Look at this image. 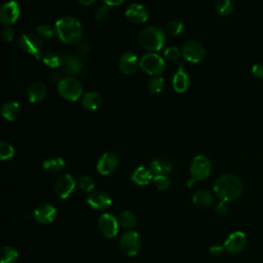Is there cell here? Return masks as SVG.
<instances>
[{
	"label": "cell",
	"mask_w": 263,
	"mask_h": 263,
	"mask_svg": "<svg viewBox=\"0 0 263 263\" xmlns=\"http://www.w3.org/2000/svg\"><path fill=\"white\" fill-rule=\"evenodd\" d=\"M125 0H103V3L107 6V7H118L120 6Z\"/></svg>",
	"instance_id": "cell-45"
},
{
	"label": "cell",
	"mask_w": 263,
	"mask_h": 263,
	"mask_svg": "<svg viewBox=\"0 0 263 263\" xmlns=\"http://www.w3.org/2000/svg\"><path fill=\"white\" fill-rule=\"evenodd\" d=\"M98 226L100 232L107 238L114 237L118 232L119 222L113 215L109 213H104L99 217Z\"/></svg>",
	"instance_id": "cell-9"
},
{
	"label": "cell",
	"mask_w": 263,
	"mask_h": 263,
	"mask_svg": "<svg viewBox=\"0 0 263 263\" xmlns=\"http://www.w3.org/2000/svg\"><path fill=\"white\" fill-rule=\"evenodd\" d=\"M20 16V7L17 2L12 0L5 4L0 11V21L6 26H11L17 22Z\"/></svg>",
	"instance_id": "cell-12"
},
{
	"label": "cell",
	"mask_w": 263,
	"mask_h": 263,
	"mask_svg": "<svg viewBox=\"0 0 263 263\" xmlns=\"http://www.w3.org/2000/svg\"><path fill=\"white\" fill-rule=\"evenodd\" d=\"M118 157L113 152L104 153L98 161L97 170L102 175L111 174L118 166Z\"/></svg>",
	"instance_id": "cell-16"
},
{
	"label": "cell",
	"mask_w": 263,
	"mask_h": 263,
	"mask_svg": "<svg viewBox=\"0 0 263 263\" xmlns=\"http://www.w3.org/2000/svg\"><path fill=\"white\" fill-rule=\"evenodd\" d=\"M211 173V164L204 155H197L193 158L190 167V174L192 179L198 181L209 177Z\"/></svg>",
	"instance_id": "cell-10"
},
{
	"label": "cell",
	"mask_w": 263,
	"mask_h": 263,
	"mask_svg": "<svg viewBox=\"0 0 263 263\" xmlns=\"http://www.w3.org/2000/svg\"><path fill=\"white\" fill-rule=\"evenodd\" d=\"M55 31L58 37L68 45L77 44L83 36L82 24L70 16L59 19L55 25Z\"/></svg>",
	"instance_id": "cell-2"
},
{
	"label": "cell",
	"mask_w": 263,
	"mask_h": 263,
	"mask_svg": "<svg viewBox=\"0 0 263 263\" xmlns=\"http://www.w3.org/2000/svg\"><path fill=\"white\" fill-rule=\"evenodd\" d=\"M138 65H139L138 58L133 53H126L120 57L119 68L122 72L127 75H131L135 73L138 68Z\"/></svg>",
	"instance_id": "cell-19"
},
{
	"label": "cell",
	"mask_w": 263,
	"mask_h": 263,
	"mask_svg": "<svg viewBox=\"0 0 263 263\" xmlns=\"http://www.w3.org/2000/svg\"><path fill=\"white\" fill-rule=\"evenodd\" d=\"M75 185H76V183H75V180L73 179V177L70 174H65V175L61 176L55 184L56 194L63 199L68 198L71 195V193L73 192Z\"/></svg>",
	"instance_id": "cell-13"
},
{
	"label": "cell",
	"mask_w": 263,
	"mask_h": 263,
	"mask_svg": "<svg viewBox=\"0 0 263 263\" xmlns=\"http://www.w3.org/2000/svg\"><path fill=\"white\" fill-rule=\"evenodd\" d=\"M192 201L200 208H209L214 204V196L206 190H199L193 194Z\"/></svg>",
	"instance_id": "cell-26"
},
{
	"label": "cell",
	"mask_w": 263,
	"mask_h": 263,
	"mask_svg": "<svg viewBox=\"0 0 263 263\" xmlns=\"http://www.w3.org/2000/svg\"><path fill=\"white\" fill-rule=\"evenodd\" d=\"M19 46L22 51L34 55L37 59H42L43 41L41 37L33 34H24L19 39Z\"/></svg>",
	"instance_id": "cell-8"
},
{
	"label": "cell",
	"mask_w": 263,
	"mask_h": 263,
	"mask_svg": "<svg viewBox=\"0 0 263 263\" xmlns=\"http://www.w3.org/2000/svg\"><path fill=\"white\" fill-rule=\"evenodd\" d=\"M108 8L107 6H101L98 10H97V13H96V20L99 21V22H103L107 19L108 17Z\"/></svg>",
	"instance_id": "cell-39"
},
{
	"label": "cell",
	"mask_w": 263,
	"mask_h": 263,
	"mask_svg": "<svg viewBox=\"0 0 263 263\" xmlns=\"http://www.w3.org/2000/svg\"><path fill=\"white\" fill-rule=\"evenodd\" d=\"M165 87V79L163 77H154L148 84V90L151 94H158L163 92Z\"/></svg>",
	"instance_id": "cell-35"
},
{
	"label": "cell",
	"mask_w": 263,
	"mask_h": 263,
	"mask_svg": "<svg viewBox=\"0 0 263 263\" xmlns=\"http://www.w3.org/2000/svg\"><path fill=\"white\" fill-rule=\"evenodd\" d=\"M153 181L156 185V187L159 189V190H166L169 188L170 186V179L168 176H164V175H159V176H154L153 178Z\"/></svg>",
	"instance_id": "cell-36"
},
{
	"label": "cell",
	"mask_w": 263,
	"mask_h": 263,
	"mask_svg": "<svg viewBox=\"0 0 263 263\" xmlns=\"http://www.w3.org/2000/svg\"><path fill=\"white\" fill-rule=\"evenodd\" d=\"M58 92L62 98L68 101H76L83 95V86L78 79L66 77L58 84Z\"/></svg>",
	"instance_id": "cell-4"
},
{
	"label": "cell",
	"mask_w": 263,
	"mask_h": 263,
	"mask_svg": "<svg viewBox=\"0 0 263 263\" xmlns=\"http://www.w3.org/2000/svg\"><path fill=\"white\" fill-rule=\"evenodd\" d=\"M154 178V175L152 171L146 167H139L135 170V172L132 174L131 179L132 181L137 185H147L152 179Z\"/></svg>",
	"instance_id": "cell-22"
},
{
	"label": "cell",
	"mask_w": 263,
	"mask_h": 263,
	"mask_svg": "<svg viewBox=\"0 0 263 263\" xmlns=\"http://www.w3.org/2000/svg\"><path fill=\"white\" fill-rule=\"evenodd\" d=\"M21 106L19 105L18 102H14V101H10L7 102L2 109L3 115L7 120L13 122L15 119H17L20 114H21Z\"/></svg>",
	"instance_id": "cell-25"
},
{
	"label": "cell",
	"mask_w": 263,
	"mask_h": 263,
	"mask_svg": "<svg viewBox=\"0 0 263 263\" xmlns=\"http://www.w3.org/2000/svg\"><path fill=\"white\" fill-rule=\"evenodd\" d=\"M215 9L220 16H229L232 12L231 0H217Z\"/></svg>",
	"instance_id": "cell-30"
},
{
	"label": "cell",
	"mask_w": 263,
	"mask_h": 263,
	"mask_svg": "<svg viewBox=\"0 0 263 263\" xmlns=\"http://www.w3.org/2000/svg\"><path fill=\"white\" fill-rule=\"evenodd\" d=\"M196 180H194V179H191L190 181H188V183H187V186L188 187H191V186H193V184H194V182H195Z\"/></svg>",
	"instance_id": "cell-48"
},
{
	"label": "cell",
	"mask_w": 263,
	"mask_h": 263,
	"mask_svg": "<svg viewBox=\"0 0 263 263\" xmlns=\"http://www.w3.org/2000/svg\"><path fill=\"white\" fill-rule=\"evenodd\" d=\"M52 78H53L54 82H57L58 84L63 79V78H61V75H60V73H58V72H54V73L52 74Z\"/></svg>",
	"instance_id": "cell-47"
},
{
	"label": "cell",
	"mask_w": 263,
	"mask_h": 263,
	"mask_svg": "<svg viewBox=\"0 0 263 263\" xmlns=\"http://www.w3.org/2000/svg\"><path fill=\"white\" fill-rule=\"evenodd\" d=\"M65 160L62 157H51L44 161V168L51 173H59L65 168Z\"/></svg>",
	"instance_id": "cell-27"
},
{
	"label": "cell",
	"mask_w": 263,
	"mask_h": 263,
	"mask_svg": "<svg viewBox=\"0 0 263 263\" xmlns=\"http://www.w3.org/2000/svg\"><path fill=\"white\" fill-rule=\"evenodd\" d=\"M119 225L125 228H135L138 224V219L136 215L131 211H124L118 217Z\"/></svg>",
	"instance_id": "cell-28"
},
{
	"label": "cell",
	"mask_w": 263,
	"mask_h": 263,
	"mask_svg": "<svg viewBox=\"0 0 263 263\" xmlns=\"http://www.w3.org/2000/svg\"><path fill=\"white\" fill-rule=\"evenodd\" d=\"M119 246L126 255L136 256L141 249V237L136 231H128L122 236Z\"/></svg>",
	"instance_id": "cell-6"
},
{
	"label": "cell",
	"mask_w": 263,
	"mask_h": 263,
	"mask_svg": "<svg viewBox=\"0 0 263 263\" xmlns=\"http://www.w3.org/2000/svg\"><path fill=\"white\" fill-rule=\"evenodd\" d=\"M57 216V210L56 208L51 205V204H43L38 206L34 212H33V217L35 220L44 225L51 224L54 222Z\"/></svg>",
	"instance_id": "cell-15"
},
{
	"label": "cell",
	"mask_w": 263,
	"mask_h": 263,
	"mask_svg": "<svg viewBox=\"0 0 263 263\" xmlns=\"http://www.w3.org/2000/svg\"><path fill=\"white\" fill-rule=\"evenodd\" d=\"M14 37H15V31L12 28L7 27V28L4 29V31H3V38L6 42L11 43L14 39Z\"/></svg>",
	"instance_id": "cell-42"
},
{
	"label": "cell",
	"mask_w": 263,
	"mask_h": 263,
	"mask_svg": "<svg viewBox=\"0 0 263 263\" xmlns=\"http://www.w3.org/2000/svg\"><path fill=\"white\" fill-rule=\"evenodd\" d=\"M36 32L39 36L44 37V38H52L54 37V29L52 27H50L49 25H39L36 28Z\"/></svg>",
	"instance_id": "cell-37"
},
{
	"label": "cell",
	"mask_w": 263,
	"mask_h": 263,
	"mask_svg": "<svg viewBox=\"0 0 263 263\" xmlns=\"http://www.w3.org/2000/svg\"><path fill=\"white\" fill-rule=\"evenodd\" d=\"M60 68L70 75L78 76L84 71V64L82 60L74 55H62Z\"/></svg>",
	"instance_id": "cell-11"
},
{
	"label": "cell",
	"mask_w": 263,
	"mask_h": 263,
	"mask_svg": "<svg viewBox=\"0 0 263 263\" xmlns=\"http://www.w3.org/2000/svg\"><path fill=\"white\" fill-rule=\"evenodd\" d=\"M139 43L142 48L147 51L158 52L165 46V33L160 28L147 27L140 32Z\"/></svg>",
	"instance_id": "cell-3"
},
{
	"label": "cell",
	"mask_w": 263,
	"mask_h": 263,
	"mask_svg": "<svg viewBox=\"0 0 263 263\" xmlns=\"http://www.w3.org/2000/svg\"><path fill=\"white\" fill-rule=\"evenodd\" d=\"M149 169L152 171L154 176H159V175L168 176L173 171V166L169 160L158 158L150 163Z\"/></svg>",
	"instance_id": "cell-24"
},
{
	"label": "cell",
	"mask_w": 263,
	"mask_h": 263,
	"mask_svg": "<svg viewBox=\"0 0 263 263\" xmlns=\"http://www.w3.org/2000/svg\"><path fill=\"white\" fill-rule=\"evenodd\" d=\"M182 55L186 61L198 63L205 58L206 51L200 43L196 41H188L182 48Z\"/></svg>",
	"instance_id": "cell-7"
},
{
	"label": "cell",
	"mask_w": 263,
	"mask_h": 263,
	"mask_svg": "<svg viewBox=\"0 0 263 263\" xmlns=\"http://www.w3.org/2000/svg\"><path fill=\"white\" fill-rule=\"evenodd\" d=\"M228 210H229V208H228V206H227V201L221 200V203L216 207V212H217L219 215H221V216L227 214V213H228Z\"/></svg>",
	"instance_id": "cell-43"
},
{
	"label": "cell",
	"mask_w": 263,
	"mask_h": 263,
	"mask_svg": "<svg viewBox=\"0 0 263 263\" xmlns=\"http://www.w3.org/2000/svg\"><path fill=\"white\" fill-rule=\"evenodd\" d=\"M214 191L221 200L231 201L236 199L242 192V183L236 176L225 174L216 180Z\"/></svg>",
	"instance_id": "cell-1"
},
{
	"label": "cell",
	"mask_w": 263,
	"mask_h": 263,
	"mask_svg": "<svg viewBox=\"0 0 263 263\" xmlns=\"http://www.w3.org/2000/svg\"><path fill=\"white\" fill-rule=\"evenodd\" d=\"M190 86V78L189 75L184 71L183 66L180 65L178 71L175 73L173 78V87L176 92L184 93L188 90Z\"/></svg>",
	"instance_id": "cell-20"
},
{
	"label": "cell",
	"mask_w": 263,
	"mask_h": 263,
	"mask_svg": "<svg viewBox=\"0 0 263 263\" xmlns=\"http://www.w3.org/2000/svg\"><path fill=\"white\" fill-rule=\"evenodd\" d=\"M88 204L91 206V208L102 211L107 208H109L112 204L111 197L104 191H94L92 192L87 199Z\"/></svg>",
	"instance_id": "cell-17"
},
{
	"label": "cell",
	"mask_w": 263,
	"mask_h": 263,
	"mask_svg": "<svg viewBox=\"0 0 263 263\" xmlns=\"http://www.w3.org/2000/svg\"><path fill=\"white\" fill-rule=\"evenodd\" d=\"M252 74L257 78H263V64L256 63L252 66Z\"/></svg>",
	"instance_id": "cell-40"
},
{
	"label": "cell",
	"mask_w": 263,
	"mask_h": 263,
	"mask_svg": "<svg viewBox=\"0 0 263 263\" xmlns=\"http://www.w3.org/2000/svg\"><path fill=\"white\" fill-rule=\"evenodd\" d=\"M41 60H43L46 65H48L52 68H57V67H60L61 56H58L54 53H47L42 56Z\"/></svg>",
	"instance_id": "cell-32"
},
{
	"label": "cell",
	"mask_w": 263,
	"mask_h": 263,
	"mask_svg": "<svg viewBox=\"0 0 263 263\" xmlns=\"http://www.w3.org/2000/svg\"><path fill=\"white\" fill-rule=\"evenodd\" d=\"M79 4H82L83 6H86V7H89L91 5H93L96 0H78Z\"/></svg>",
	"instance_id": "cell-46"
},
{
	"label": "cell",
	"mask_w": 263,
	"mask_h": 263,
	"mask_svg": "<svg viewBox=\"0 0 263 263\" xmlns=\"http://www.w3.org/2000/svg\"><path fill=\"white\" fill-rule=\"evenodd\" d=\"M247 244V237L246 234L241 231H235L232 232L227 239L225 240L223 247L226 252L230 254H237L246 247Z\"/></svg>",
	"instance_id": "cell-14"
},
{
	"label": "cell",
	"mask_w": 263,
	"mask_h": 263,
	"mask_svg": "<svg viewBox=\"0 0 263 263\" xmlns=\"http://www.w3.org/2000/svg\"><path fill=\"white\" fill-rule=\"evenodd\" d=\"M78 187L85 192H92L95 188V182L90 176H82L77 181Z\"/></svg>",
	"instance_id": "cell-33"
},
{
	"label": "cell",
	"mask_w": 263,
	"mask_h": 263,
	"mask_svg": "<svg viewBox=\"0 0 263 263\" xmlns=\"http://www.w3.org/2000/svg\"><path fill=\"white\" fill-rule=\"evenodd\" d=\"M102 97L99 93L97 92H90L87 93L83 99H82V105L85 109L89 111H94L97 110L101 105H102Z\"/></svg>",
	"instance_id": "cell-23"
},
{
	"label": "cell",
	"mask_w": 263,
	"mask_h": 263,
	"mask_svg": "<svg viewBox=\"0 0 263 263\" xmlns=\"http://www.w3.org/2000/svg\"><path fill=\"white\" fill-rule=\"evenodd\" d=\"M18 259V251L12 247L2 248V263H14Z\"/></svg>",
	"instance_id": "cell-29"
},
{
	"label": "cell",
	"mask_w": 263,
	"mask_h": 263,
	"mask_svg": "<svg viewBox=\"0 0 263 263\" xmlns=\"http://www.w3.org/2000/svg\"><path fill=\"white\" fill-rule=\"evenodd\" d=\"M28 99L31 103L42 102L47 96V87L42 82L32 84L28 89Z\"/></svg>",
	"instance_id": "cell-21"
},
{
	"label": "cell",
	"mask_w": 263,
	"mask_h": 263,
	"mask_svg": "<svg viewBox=\"0 0 263 263\" xmlns=\"http://www.w3.org/2000/svg\"><path fill=\"white\" fill-rule=\"evenodd\" d=\"M77 52H78V54H79V56H80V57L86 58V57H88V56H89V54L91 53V47H90V45H89V44H87V43H83V44H80V45H79Z\"/></svg>",
	"instance_id": "cell-41"
},
{
	"label": "cell",
	"mask_w": 263,
	"mask_h": 263,
	"mask_svg": "<svg viewBox=\"0 0 263 263\" xmlns=\"http://www.w3.org/2000/svg\"><path fill=\"white\" fill-rule=\"evenodd\" d=\"M14 153H15V149L10 143L6 141L0 142V158L3 160L10 159L11 157H13Z\"/></svg>",
	"instance_id": "cell-34"
},
{
	"label": "cell",
	"mask_w": 263,
	"mask_h": 263,
	"mask_svg": "<svg viewBox=\"0 0 263 263\" xmlns=\"http://www.w3.org/2000/svg\"><path fill=\"white\" fill-rule=\"evenodd\" d=\"M126 16L131 22L135 24H141L147 21L148 11L144 6L140 4H133L127 9Z\"/></svg>",
	"instance_id": "cell-18"
},
{
	"label": "cell",
	"mask_w": 263,
	"mask_h": 263,
	"mask_svg": "<svg viewBox=\"0 0 263 263\" xmlns=\"http://www.w3.org/2000/svg\"><path fill=\"white\" fill-rule=\"evenodd\" d=\"M183 30V24L178 21V20H173V21H170L167 25H166V33L168 35H171V36H177L179 35Z\"/></svg>",
	"instance_id": "cell-31"
},
{
	"label": "cell",
	"mask_w": 263,
	"mask_h": 263,
	"mask_svg": "<svg viewBox=\"0 0 263 263\" xmlns=\"http://www.w3.org/2000/svg\"><path fill=\"white\" fill-rule=\"evenodd\" d=\"M165 57L169 61H175L180 57V51L176 47H170L165 51Z\"/></svg>",
	"instance_id": "cell-38"
},
{
	"label": "cell",
	"mask_w": 263,
	"mask_h": 263,
	"mask_svg": "<svg viewBox=\"0 0 263 263\" xmlns=\"http://www.w3.org/2000/svg\"><path fill=\"white\" fill-rule=\"evenodd\" d=\"M141 69L149 75H159L164 72L166 64L164 59L157 54H147L140 60Z\"/></svg>",
	"instance_id": "cell-5"
},
{
	"label": "cell",
	"mask_w": 263,
	"mask_h": 263,
	"mask_svg": "<svg viewBox=\"0 0 263 263\" xmlns=\"http://www.w3.org/2000/svg\"><path fill=\"white\" fill-rule=\"evenodd\" d=\"M224 247L223 246H219V245H216V246H212L210 248V253L212 256H215V257H218L220 255H222L223 251H224Z\"/></svg>",
	"instance_id": "cell-44"
}]
</instances>
